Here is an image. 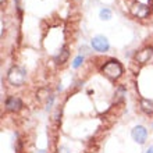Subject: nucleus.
Segmentation results:
<instances>
[{
  "instance_id": "nucleus-11",
  "label": "nucleus",
  "mask_w": 153,
  "mask_h": 153,
  "mask_svg": "<svg viewBox=\"0 0 153 153\" xmlns=\"http://www.w3.org/2000/svg\"><path fill=\"white\" fill-rule=\"evenodd\" d=\"M100 18L102 20H110L111 18V11L109 8H102L100 10Z\"/></svg>"
},
{
  "instance_id": "nucleus-10",
  "label": "nucleus",
  "mask_w": 153,
  "mask_h": 153,
  "mask_svg": "<svg viewBox=\"0 0 153 153\" xmlns=\"http://www.w3.org/2000/svg\"><path fill=\"white\" fill-rule=\"evenodd\" d=\"M36 95H38V99H39V100H45V99L49 96V89H48V88L39 89Z\"/></svg>"
},
{
  "instance_id": "nucleus-9",
  "label": "nucleus",
  "mask_w": 153,
  "mask_h": 153,
  "mask_svg": "<svg viewBox=\"0 0 153 153\" xmlns=\"http://www.w3.org/2000/svg\"><path fill=\"white\" fill-rule=\"evenodd\" d=\"M68 57H70V49H68V46H64V48L60 50V53L56 56L54 63H56V64H64L65 61L68 60Z\"/></svg>"
},
{
  "instance_id": "nucleus-6",
  "label": "nucleus",
  "mask_w": 153,
  "mask_h": 153,
  "mask_svg": "<svg viewBox=\"0 0 153 153\" xmlns=\"http://www.w3.org/2000/svg\"><path fill=\"white\" fill-rule=\"evenodd\" d=\"M4 106H6V110H7V111H11V113H17V111H20V110L24 107L22 100H21L18 96H8L7 99H6Z\"/></svg>"
},
{
  "instance_id": "nucleus-8",
  "label": "nucleus",
  "mask_w": 153,
  "mask_h": 153,
  "mask_svg": "<svg viewBox=\"0 0 153 153\" xmlns=\"http://www.w3.org/2000/svg\"><path fill=\"white\" fill-rule=\"evenodd\" d=\"M139 107L145 114L152 116L153 114V100L152 99H141L139 102Z\"/></svg>"
},
{
  "instance_id": "nucleus-1",
  "label": "nucleus",
  "mask_w": 153,
  "mask_h": 153,
  "mask_svg": "<svg viewBox=\"0 0 153 153\" xmlns=\"http://www.w3.org/2000/svg\"><path fill=\"white\" fill-rule=\"evenodd\" d=\"M102 73L110 79H118L123 75V65H121L120 61L117 60H109L107 63L103 64Z\"/></svg>"
},
{
  "instance_id": "nucleus-7",
  "label": "nucleus",
  "mask_w": 153,
  "mask_h": 153,
  "mask_svg": "<svg viewBox=\"0 0 153 153\" xmlns=\"http://www.w3.org/2000/svg\"><path fill=\"white\" fill-rule=\"evenodd\" d=\"M92 48L95 49L96 52L105 53L110 49L109 40H107V38L103 36V35H97V36H95L92 39Z\"/></svg>"
},
{
  "instance_id": "nucleus-5",
  "label": "nucleus",
  "mask_w": 153,
  "mask_h": 153,
  "mask_svg": "<svg viewBox=\"0 0 153 153\" xmlns=\"http://www.w3.org/2000/svg\"><path fill=\"white\" fill-rule=\"evenodd\" d=\"M153 57V48L152 46H148V48H143L142 50L135 54V64H146L148 61Z\"/></svg>"
},
{
  "instance_id": "nucleus-2",
  "label": "nucleus",
  "mask_w": 153,
  "mask_h": 153,
  "mask_svg": "<svg viewBox=\"0 0 153 153\" xmlns=\"http://www.w3.org/2000/svg\"><path fill=\"white\" fill-rule=\"evenodd\" d=\"M7 79L11 85H16V86H20V85L25 84V79H27V71L25 68L20 67V65H14L10 68L7 74Z\"/></svg>"
},
{
  "instance_id": "nucleus-4",
  "label": "nucleus",
  "mask_w": 153,
  "mask_h": 153,
  "mask_svg": "<svg viewBox=\"0 0 153 153\" xmlns=\"http://www.w3.org/2000/svg\"><path fill=\"white\" fill-rule=\"evenodd\" d=\"M131 137L132 139L137 143L139 145H143L148 139V129L143 127V125H137V127H134L132 131H131Z\"/></svg>"
},
{
  "instance_id": "nucleus-3",
  "label": "nucleus",
  "mask_w": 153,
  "mask_h": 153,
  "mask_svg": "<svg viewBox=\"0 0 153 153\" xmlns=\"http://www.w3.org/2000/svg\"><path fill=\"white\" fill-rule=\"evenodd\" d=\"M131 14H132L135 18H146V17H149L150 14V7L148 4L145 3H134L131 6Z\"/></svg>"
},
{
  "instance_id": "nucleus-14",
  "label": "nucleus",
  "mask_w": 153,
  "mask_h": 153,
  "mask_svg": "<svg viewBox=\"0 0 153 153\" xmlns=\"http://www.w3.org/2000/svg\"><path fill=\"white\" fill-rule=\"evenodd\" d=\"M0 3H1V6H4V3H6V0H1Z\"/></svg>"
},
{
  "instance_id": "nucleus-12",
  "label": "nucleus",
  "mask_w": 153,
  "mask_h": 153,
  "mask_svg": "<svg viewBox=\"0 0 153 153\" xmlns=\"http://www.w3.org/2000/svg\"><path fill=\"white\" fill-rule=\"evenodd\" d=\"M82 63H84V56H78V57L75 59V60H74L73 67H74V68H78V67H79V65L82 64Z\"/></svg>"
},
{
  "instance_id": "nucleus-13",
  "label": "nucleus",
  "mask_w": 153,
  "mask_h": 153,
  "mask_svg": "<svg viewBox=\"0 0 153 153\" xmlns=\"http://www.w3.org/2000/svg\"><path fill=\"white\" fill-rule=\"evenodd\" d=\"M146 153H153V145L150 146V148H149V149H148V150H146Z\"/></svg>"
}]
</instances>
